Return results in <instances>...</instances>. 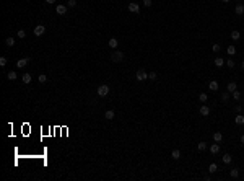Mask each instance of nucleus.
I'll return each instance as SVG.
<instances>
[{"label": "nucleus", "instance_id": "1", "mask_svg": "<svg viewBox=\"0 0 244 181\" xmlns=\"http://www.w3.org/2000/svg\"><path fill=\"white\" fill-rule=\"evenodd\" d=\"M135 77H137V80H138V82H145V80H148V72H146L145 69H138Z\"/></svg>", "mask_w": 244, "mask_h": 181}, {"label": "nucleus", "instance_id": "2", "mask_svg": "<svg viewBox=\"0 0 244 181\" xmlns=\"http://www.w3.org/2000/svg\"><path fill=\"white\" fill-rule=\"evenodd\" d=\"M111 59H112V62H122L124 52H122V51H114L112 54H111Z\"/></svg>", "mask_w": 244, "mask_h": 181}, {"label": "nucleus", "instance_id": "3", "mask_svg": "<svg viewBox=\"0 0 244 181\" xmlns=\"http://www.w3.org/2000/svg\"><path fill=\"white\" fill-rule=\"evenodd\" d=\"M96 93L99 95V96H108L109 87H108V85H99V87H98V90H96Z\"/></svg>", "mask_w": 244, "mask_h": 181}, {"label": "nucleus", "instance_id": "4", "mask_svg": "<svg viewBox=\"0 0 244 181\" xmlns=\"http://www.w3.org/2000/svg\"><path fill=\"white\" fill-rule=\"evenodd\" d=\"M127 8H129V12H130V13H138V12H140V7H138V3H135V2H130Z\"/></svg>", "mask_w": 244, "mask_h": 181}, {"label": "nucleus", "instance_id": "5", "mask_svg": "<svg viewBox=\"0 0 244 181\" xmlns=\"http://www.w3.org/2000/svg\"><path fill=\"white\" fill-rule=\"evenodd\" d=\"M44 33H46V26L44 25H38L36 28H34V34H36V36H42Z\"/></svg>", "mask_w": 244, "mask_h": 181}, {"label": "nucleus", "instance_id": "6", "mask_svg": "<svg viewBox=\"0 0 244 181\" xmlns=\"http://www.w3.org/2000/svg\"><path fill=\"white\" fill-rule=\"evenodd\" d=\"M29 62V57H23V59H20L18 62H16V67L18 69H23V67H26V64Z\"/></svg>", "mask_w": 244, "mask_h": 181}, {"label": "nucleus", "instance_id": "7", "mask_svg": "<svg viewBox=\"0 0 244 181\" xmlns=\"http://www.w3.org/2000/svg\"><path fill=\"white\" fill-rule=\"evenodd\" d=\"M67 5H57L55 7V12L59 13V15H65V13H67Z\"/></svg>", "mask_w": 244, "mask_h": 181}, {"label": "nucleus", "instance_id": "8", "mask_svg": "<svg viewBox=\"0 0 244 181\" xmlns=\"http://www.w3.org/2000/svg\"><path fill=\"white\" fill-rule=\"evenodd\" d=\"M200 114H202V116H205V118H207L208 114H210V108H208L207 104H202V106H200Z\"/></svg>", "mask_w": 244, "mask_h": 181}, {"label": "nucleus", "instance_id": "9", "mask_svg": "<svg viewBox=\"0 0 244 181\" xmlns=\"http://www.w3.org/2000/svg\"><path fill=\"white\" fill-rule=\"evenodd\" d=\"M210 152L213 153V155H215V153H218V152H220V144H218V142L212 144V145H210Z\"/></svg>", "mask_w": 244, "mask_h": 181}, {"label": "nucleus", "instance_id": "10", "mask_svg": "<svg viewBox=\"0 0 244 181\" xmlns=\"http://www.w3.org/2000/svg\"><path fill=\"white\" fill-rule=\"evenodd\" d=\"M236 88H238V85H236V83H234V82H229L228 85H226V90H228L229 93H233V91L236 90Z\"/></svg>", "mask_w": 244, "mask_h": 181}, {"label": "nucleus", "instance_id": "11", "mask_svg": "<svg viewBox=\"0 0 244 181\" xmlns=\"http://www.w3.org/2000/svg\"><path fill=\"white\" fill-rule=\"evenodd\" d=\"M229 95H231V93H229L228 90L223 91V93H221V101H223V103H228V101H229Z\"/></svg>", "mask_w": 244, "mask_h": 181}, {"label": "nucleus", "instance_id": "12", "mask_svg": "<svg viewBox=\"0 0 244 181\" xmlns=\"http://www.w3.org/2000/svg\"><path fill=\"white\" fill-rule=\"evenodd\" d=\"M234 122L239 124V126H242V124H244V114H238V116L234 118Z\"/></svg>", "mask_w": 244, "mask_h": 181}, {"label": "nucleus", "instance_id": "13", "mask_svg": "<svg viewBox=\"0 0 244 181\" xmlns=\"http://www.w3.org/2000/svg\"><path fill=\"white\" fill-rule=\"evenodd\" d=\"M213 140H215V142H218V144H220L221 140H223V134H221L220 131H218V132H215V134H213Z\"/></svg>", "mask_w": 244, "mask_h": 181}, {"label": "nucleus", "instance_id": "14", "mask_svg": "<svg viewBox=\"0 0 244 181\" xmlns=\"http://www.w3.org/2000/svg\"><path fill=\"white\" fill-rule=\"evenodd\" d=\"M239 38H241V33L236 31V29H233V31H231V39H233V41H239Z\"/></svg>", "mask_w": 244, "mask_h": 181}, {"label": "nucleus", "instance_id": "15", "mask_svg": "<svg viewBox=\"0 0 244 181\" xmlns=\"http://www.w3.org/2000/svg\"><path fill=\"white\" fill-rule=\"evenodd\" d=\"M234 12H236V15H242V13H244V5H242V3H238L236 8H234Z\"/></svg>", "mask_w": 244, "mask_h": 181}, {"label": "nucleus", "instance_id": "16", "mask_svg": "<svg viewBox=\"0 0 244 181\" xmlns=\"http://www.w3.org/2000/svg\"><path fill=\"white\" fill-rule=\"evenodd\" d=\"M208 88H210L212 91H216L218 90V82H215V80H212L210 83H208Z\"/></svg>", "mask_w": 244, "mask_h": 181}, {"label": "nucleus", "instance_id": "17", "mask_svg": "<svg viewBox=\"0 0 244 181\" xmlns=\"http://www.w3.org/2000/svg\"><path fill=\"white\" fill-rule=\"evenodd\" d=\"M104 118L108 119V121H111V119H114V111H112V109H108V111L104 113Z\"/></svg>", "mask_w": 244, "mask_h": 181}, {"label": "nucleus", "instance_id": "18", "mask_svg": "<svg viewBox=\"0 0 244 181\" xmlns=\"http://www.w3.org/2000/svg\"><path fill=\"white\" fill-rule=\"evenodd\" d=\"M171 157L174 158V160H179V158H181V150L174 148V150H172V153H171Z\"/></svg>", "mask_w": 244, "mask_h": 181}, {"label": "nucleus", "instance_id": "19", "mask_svg": "<svg viewBox=\"0 0 244 181\" xmlns=\"http://www.w3.org/2000/svg\"><path fill=\"white\" fill-rule=\"evenodd\" d=\"M231 160H233V157L229 155V153H225V155H223V163L229 165V163H231Z\"/></svg>", "mask_w": 244, "mask_h": 181}, {"label": "nucleus", "instance_id": "20", "mask_svg": "<svg viewBox=\"0 0 244 181\" xmlns=\"http://www.w3.org/2000/svg\"><path fill=\"white\" fill-rule=\"evenodd\" d=\"M117 44H119V42H117V39H116V38H111V39H109V47L116 49V47H117Z\"/></svg>", "mask_w": 244, "mask_h": 181}, {"label": "nucleus", "instance_id": "21", "mask_svg": "<svg viewBox=\"0 0 244 181\" xmlns=\"http://www.w3.org/2000/svg\"><path fill=\"white\" fill-rule=\"evenodd\" d=\"M7 77L10 78V80H16V78H18V75H16V72H15V70H10Z\"/></svg>", "mask_w": 244, "mask_h": 181}, {"label": "nucleus", "instance_id": "22", "mask_svg": "<svg viewBox=\"0 0 244 181\" xmlns=\"http://www.w3.org/2000/svg\"><path fill=\"white\" fill-rule=\"evenodd\" d=\"M208 171H210V173H215V171H218V165H216V163H210V166H208Z\"/></svg>", "mask_w": 244, "mask_h": 181}, {"label": "nucleus", "instance_id": "23", "mask_svg": "<svg viewBox=\"0 0 244 181\" xmlns=\"http://www.w3.org/2000/svg\"><path fill=\"white\" fill-rule=\"evenodd\" d=\"M21 78H23V82H25V83H31V80H33V77H31V73H25V75H23V77H21Z\"/></svg>", "mask_w": 244, "mask_h": 181}, {"label": "nucleus", "instance_id": "24", "mask_svg": "<svg viewBox=\"0 0 244 181\" xmlns=\"http://www.w3.org/2000/svg\"><path fill=\"white\" fill-rule=\"evenodd\" d=\"M223 64H225V60L221 59V57H216V59H215V65H216V67H223Z\"/></svg>", "mask_w": 244, "mask_h": 181}, {"label": "nucleus", "instance_id": "25", "mask_svg": "<svg viewBox=\"0 0 244 181\" xmlns=\"http://www.w3.org/2000/svg\"><path fill=\"white\" fill-rule=\"evenodd\" d=\"M226 52H228L229 56H234V54H236V47H234V46H228V49H226Z\"/></svg>", "mask_w": 244, "mask_h": 181}, {"label": "nucleus", "instance_id": "26", "mask_svg": "<svg viewBox=\"0 0 244 181\" xmlns=\"http://www.w3.org/2000/svg\"><path fill=\"white\" fill-rule=\"evenodd\" d=\"M38 80L41 82V83H46V82H47V75H46V73H41V75L38 77Z\"/></svg>", "mask_w": 244, "mask_h": 181}, {"label": "nucleus", "instance_id": "27", "mask_svg": "<svg viewBox=\"0 0 244 181\" xmlns=\"http://www.w3.org/2000/svg\"><path fill=\"white\" fill-rule=\"evenodd\" d=\"M5 44H7L8 47H11L13 44H15V39H13V38H7V39H5Z\"/></svg>", "mask_w": 244, "mask_h": 181}, {"label": "nucleus", "instance_id": "28", "mask_svg": "<svg viewBox=\"0 0 244 181\" xmlns=\"http://www.w3.org/2000/svg\"><path fill=\"white\" fill-rule=\"evenodd\" d=\"M199 100H200L202 103H205V101L208 100V95L207 93H200V95H199Z\"/></svg>", "mask_w": 244, "mask_h": 181}, {"label": "nucleus", "instance_id": "29", "mask_svg": "<svg viewBox=\"0 0 244 181\" xmlns=\"http://www.w3.org/2000/svg\"><path fill=\"white\" fill-rule=\"evenodd\" d=\"M67 7H68V8H75V7H77V0H68V2H67Z\"/></svg>", "mask_w": 244, "mask_h": 181}, {"label": "nucleus", "instance_id": "30", "mask_svg": "<svg viewBox=\"0 0 244 181\" xmlns=\"http://www.w3.org/2000/svg\"><path fill=\"white\" fill-rule=\"evenodd\" d=\"M197 148L200 150V152H203V150L207 148V144H205V142H199V145H197Z\"/></svg>", "mask_w": 244, "mask_h": 181}, {"label": "nucleus", "instance_id": "31", "mask_svg": "<svg viewBox=\"0 0 244 181\" xmlns=\"http://www.w3.org/2000/svg\"><path fill=\"white\" fill-rule=\"evenodd\" d=\"M238 176H239V170L238 168H233L231 170V178H238Z\"/></svg>", "mask_w": 244, "mask_h": 181}, {"label": "nucleus", "instance_id": "32", "mask_svg": "<svg viewBox=\"0 0 244 181\" xmlns=\"http://www.w3.org/2000/svg\"><path fill=\"white\" fill-rule=\"evenodd\" d=\"M148 78H150V80H153V82H155V80H156V78H158V73H156V72H152V73H148Z\"/></svg>", "mask_w": 244, "mask_h": 181}, {"label": "nucleus", "instance_id": "33", "mask_svg": "<svg viewBox=\"0 0 244 181\" xmlns=\"http://www.w3.org/2000/svg\"><path fill=\"white\" fill-rule=\"evenodd\" d=\"M233 98L236 100V101H239V100H241V93H239V91H236V90H234V91H233Z\"/></svg>", "mask_w": 244, "mask_h": 181}, {"label": "nucleus", "instance_id": "34", "mask_svg": "<svg viewBox=\"0 0 244 181\" xmlns=\"http://www.w3.org/2000/svg\"><path fill=\"white\" fill-rule=\"evenodd\" d=\"M16 34H18V38H21V39H25V38H26V31H25V29H20V31L16 33Z\"/></svg>", "mask_w": 244, "mask_h": 181}, {"label": "nucleus", "instance_id": "35", "mask_svg": "<svg viewBox=\"0 0 244 181\" xmlns=\"http://www.w3.org/2000/svg\"><path fill=\"white\" fill-rule=\"evenodd\" d=\"M7 65V57H0V67H5Z\"/></svg>", "mask_w": 244, "mask_h": 181}, {"label": "nucleus", "instance_id": "36", "mask_svg": "<svg viewBox=\"0 0 244 181\" xmlns=\"http://www.w3.org/2000/svg\"><path fill=\"white\" fill-rule=\"evenodd\" d=\"M143 5L145 7H152L153 5V0H143Z\"/></svg>", "mask_w": 244, "mask_h": 181}, {"label": "nucleus", "instance_id": "37", "mask_svg": "<svg viewBox=\"0 0 244 181\" xmlns=\"http://www.w3.org/2000/svg\"><path fill=\"white\" fill-rule=\"evenodd\" d=\"M226 65H228L229 69H233V67H234V60H233V59H229L228 62H226Z\"/></svg>", "mask_w": 244, "mask_h": 181}, {"label": "nucleus", "instance_id": "38", "mask_svg": "<svg viewBox=\"0 0 244 181\" xmlns=\"http://www.w3.org/2000/svg\"><path fill=\"white\" fill-rule=\"evenodd\" d=\"M212 49H213L215 52H220V49H221V47H220V44H213V47H212Z\"/></svg>", "mask_w": 244, "mask_h": 181}, {"label": "nucleus", "instance_id": "39", "mask_svg": "<svg viewBox=\"0 0 244 181\" xmlns=\"http://www.w3.org/2000/svg\"><path fill=\"white\" fill-rule=\"evenodd\" d=\"M241 109H242V108L239 106V104H238V106H234V111H236V113H241Z\"/></svg>", "mask_w": 244, "mask_h": 181}, {"label": "nucleus", "instance_id": "40", "mask_svg": "<svg viewBox=\"0 0 244 181\" xmlns=\"http://www.w3.org/2000/svg\"><path fill=\"white\" fill-rule=\"evenodd\" d=\"M46 2L49 3V5H52V3H55V0H46Z\"/></svg>", "mask_w": 244, "mask_h": 181}, {"label": "nucleus", "instance_id": "41", "mask_svg": "<svg viewBox=\"0 0 244 181\" xmlns=\"http://www.w3.org/2000/svg\"><path fill=\"white\" fill-rule=\"evenodd\" d=\"M241 142H242V144H244V134H242V135H241Z\"/></svg>", "mask_w": 244, "mask_h": 181}, {"label": "nucleus", "instance_id": "42", "mask_svg": "<svg viewBox=\"0 0 244 181\" xmlns=\"http://www.w3.org/2000/svg\"><path fill=\"white\" fill-rule=\"evenodd\" d=\"M221 2H225V3H228V2H231V0H221Z\"/></svg>", "mask_w": 244, "mask_h": 181}, {"label": "nucleus", "instance_id": "43", "mask_svg": "<svg viewBox=\"0 0 244 181\" xmlns=\"http://www.w3.org/2000/svg\"><path fill=\"white\" fill-rule=\"evenodd\" d=\"M241 67H242V70H244V60H242V65H241Z\"/></svg>", "mask_w": 244, "mask_h": 181}]
</instances>
